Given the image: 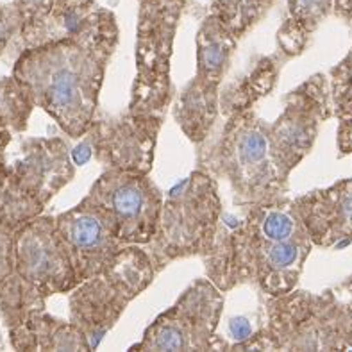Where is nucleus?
Here are the masks:
<instances>
[{
    "instance_id": "nucleus-1",
    "label": "nucleus",
    "mask_w": 352,
    "mask_h": 352,
    "mask_svg": "<svg viewBox=\"0 0 352 352\" xmlns=\"http://www.w3.org/2000/svg\"><path fill=\"white\" fill-rule=\"evenodd\" d=\"M211 249L208 274L220 288L258 281L272 297L290 294L309 252V232L297 204L286 199L256 202L241 222H229Z\"/></svg>"
},
{
    "instance_id": "nucleus-2",
    "label": "nucleus",
    "mask_w": 352,
    "mask_h": 352,
    "mask_svg": "<svg viewBox=\"0 0 352 352\" xmlns=\"http://www.w3.org/2000/svg\"><path fill=\"white\" fill-rule=\"evenodd\" d=\"M109 54L79 40H58L27 47L13 67L34 106L58 122L68 136L80 138L94 125L98 91Z\"/></svg>"
},
{
    "instance_id": "nucleus-3",
    "label": "nucleus",
    "mask_w": 352,
    "mask_h": 352,
    "mask_svg": "<svg viewBox=\"0 0 352 352\" xmlns=\"http://www.w3.org/2000/svg\"><path fill=\"white\" fill-rule=\"evenodd\" d=\"M220 222V201L213 179L204 172H193L168 192L163 202L154 243V254L161 263L192 254H210L217 226Z\"/></svg>"
},
{
    "instance_id": "nucleus-4",
    "label": "nucleus",
    "mask_w": 352,
    "mask_h": 352,
    "mask_svg": "<svg viewBox=\"0 0 352 352\" xmlns=\"http://www.w3.org/2000/svg\"><path fill=\"white\" fill-rule=\"evenodd\" d=\"M154 265L147 252L125 247L102 274L86 279L70 297L72 322L95 349L124 313L125 306L152 281Z\"/></svg>"
},
{
    "instance_id": "nucleus-5",
    "label": "nucleus",
    "mask_w": 352,
    "mask_h": 352,
    "mask_svg": "<svg viewBox=\"0 0 352 352\" xmlns=\"http://www.w3.org/2000/svg\"><path fill=\"white\" fill-rule=\"evenodd\" d=\"M214 156L217 161L210 168L222 170L234 193L245 202L256 204L274 199L286 181L274 156L270 125H265L250 113H238L234 120L226 125Z\"/></svg>"
},
{
    "instance_id": "nucleus-6",
    "label": "nucleus",
    "mask_w": 352,
    "mask_h": 352,
    "mask_svg": "<svg viewBox=\"0 0 352 352\" xmlns=\"http://www.w3.org/2000/svg\"><path fill=\"white\" fill-rule=\"evenodd\" d=\"M82 201L102 214L125 243H151L156 236L163 197L143 172L107 170Z\"/></svg>"
},
{
    "instance_id": "nucleus-7",
    "label": "nucleus",
    "mask_w": 352,
    "mask_h": 352,
    "mask_svg": "<svg viewBox=\"0 0 352 352\" xmlns=\"http://www.w3.org/2000/svg\"><path fill=\"white\" fill-rule=\"evenodd\" d=\"M14 272L43 295L68 294L79 286L70 252L52 217H36L14 231Z\"/></svg>"
},
{
    "instance_id": "nucleus-8",
    "label": "nucleus",
    "mask_w": 352,
    "mask_h": 352,
    "mask_svg": "<svg viewBox=\"0 0 352 352\" xmlns=\"http://www.w3.org/2000/svg\"><path fill=\"white\" fill-rule=\"evenodd\" d=\"M222 311V297L211 283L197 281L147 329L140 349L197 351L210 349Z\"/></svg>"
},
{
    "instance_id": "nucleus-9",
    "label": "nucleus",
    "mask_w": 352,
    "mask_h": 352,
    "mask_svg": "<svg viewBox=\"0 0 352 352\" xmlns=\"http://www.w3.org/2000/svg\"><path fill=\"white\" fill-rule=\"evenodd\" d=\"M56 226L70 252L79 285L111 267L129 243L116 236L102 214L85 201L56 217Z\"/></svg>"
},
{
    "instance_id": "nucleus-10",
    "label": "nucleus",
    "mask_w": 352,
    "mask_h": 352,
    "mask_svg": "<svg viewBox=\"0 0 352 352\" xmlns=\"http://www.w3.org/2000/svg\"><path fill=\"white\" fill-rule=\"evenodd\" d=\"M9 165L18 183L45 206L74 177L70 152L59 138L25 140Z\"/></svg>"
},
{
    "instance_id": "nucleus-11",
    "label": "nucleus",
    "mask_w": 352,
    "mask_h": 352,
    "mask_svg": "<svg viewBox=\"0 0 352 352\" xmlns=\"http://www.w3.org/2000/svg\"><path fill=\"white\" fill-rule=\"evenodd\" d=\"M311 80L288 97L285 113L274 125H270V142H272L274 156L277 165L288 177L309 147L315 142L317 127L320 124L322 104L309 89Z\"/></svg>"
},
{
    "instance_id": "nucleus-12",
    "label": "nucleus",
    "mask_w": 352,
    "mask_h": 352,
    "mask_svg": "<svg viewBox=\"0 0 352 352\" xmlns=\"http://www.w3.org/2000/svg\"><path fill=\"white\" fill-rule=\"evenodd\" d=\"M156 122L160 118L142 115H133L131 122H116L109 133L95 138L97 157H102L113 168L148 172L156 142Z\"/></svg>"
},
{
    "instance_id": "nucleus-13",
    "label": "nucleus",
    "mask_w": 352,
    "mask_h": 352,
    "mask_svg": "<svg viewBox=\"0 0 352 352\" xmlns=\"http://www.w3.org/2000/svg\"><path fill=\"white\" fill-rule=\"evenodd\" d=\"M11 345L16 351H82L89 349L88 340L79 327L38 311L9 329Z\"/></svg>"
},
{
    "instance_id": "nucleus-14",
    "label": "nucleus",
    "mask_w": 352,
    "mask_h": 352,
    "mask_svg": "<svg viewBox=\"0 0 352 352\" xmlns=\"http://www.w3.org/2000/svg\"><path fill=\"white\" fill-rule=\"evenodd\" d=\"M236 36L211 14L202 23L197 36V79L219 88L236 47Z\"/></svg>"
},
{
    "instance_id": "nucleus-15",
    "label": "nucleus",
    "mask_w": 352,
    "mask_h": 352,
    "mask_svg": "<svg viewBox=\"0 0 352 352\" xmlns=\"http://www.w3.org/2000/svg\"><path fill=\"white\" fill-rule=\"evenodd\" d=\"M174 115L188 138L193 142L206 140L217 116V88L195 77L183 89Z\"/></svg>"
},
{
    "instance_id": "nucleus-16",
    "label": "nucleus",
    "mask_w": 352,
    "mask_h": 352,
    "mask_svg": "<svg viewBox=\"0 0 352 352\" xmlns=\"http://www.w3.org/2000/svg\"><path fill=\"white\" fill-rule=\"evenodd\" d=\"M43 208L45 204L18 183L6 156L0 157V226L18 231L27 222L40 217Z\"/></svg>"
},
{
    "instance_id": "nucleus-17",
    "label": "nucleus",
    "mask_w": 352,
    "mask_h": 352,
    "mask_svg": "<svg viewBox=\"0 0 352 352\" xmlns=\"http://www.w3.org/2000/svg\"><path fill=\"white\" fill-rule=\"evenodd\" d=\"M45 309V297L16 272L0 283V318L8 329Z\"/></svg>"
},
{
    "instance_id": "nucleus-18",
    "label": "nucleus",
    "mask_w": 352,
    "mask_h": 352,
    "mask_svg": "<svg viewBox=\"0 0 352 352\" xmlns=\"http://www.w3.org/2000/svg\"><path fill=\"white\" fill-rule=\"evenodd\" d=\"M34 100L22 80L0 76V124L8 125L13 133L27 129Z\"/></svg>"
},
{
    "instance_id": "nucleus-19",
    "label": "nucleus",
    "mask_w": 352,
    "mask_h": 352,
    "mask_svg": "<svg viewBox=\"0 0 352 352\" xmlns=\"http://www.w3.org/2000/svg\"><path fill=\"white\" fill-rule=\"evenodd\" d=\"M272 2L274 0H214L213 16L240 38L263 18Z\"/></svg>"
},
{
    "instance_id": "nucleus-20",
    "label": "nucleus",
    "mask_w": 352,
    "mask_h": 352,
    "mask_svg": "<svg viewBox=\"0 0 352 352\" xmlns=\"http://www.w3.org/2000/svg\"><path fill=\"white\" fill-rule=\"evenodd\" d=\"M23 16L16 4H0V56L8 50L14 36H22Z\"/></svg>"
},
{
    "instance_id": "nucleus-21",
    "label": "nucleus",
    "mask_w": 352,
    "mask_h": 352,
    "mask_svg": "<svg viewBox=\"0 0 352 352\" xmlns=\"http://www.w3.org/2000/svg\"><path fill=\"white\" fill-rule=\"evenodd\" d=\"M14 274V231L0 226V283Z\"/></svg>"
},
{
    "instance_id": "nucleus-22",
    "label": "nucleus",
    "mask_w": 352,
    "mask_h": 352,
    "mask_svg": "<svg viewBox=\"0 0 352 352\" xmlns=\"http://www.w3.org/2000/svg\"><path fill=\"white\" fill-rule=\"evenodd\" d=\"M229 331H231L232 340H236V342H249L252 338V327L245 318H232L229 324Z\"/></svg>"
},
{
    "instance_id": "nucleus-23",
    "label": "nucleus",
    "mask_w": 352,
    "mask_h": 352,
    "mask_svg": "<svg viewBox=\"0 0 352 352\" xmlns=\"http://www.w3.org/2000/svg\"><path fill=\"white\" fill-rule=\"evenodd\" d=\"M11 138H13V131L8 125L0 124V157L6 156V148L11 143Z\"/></svg>"
}]
</instances>
